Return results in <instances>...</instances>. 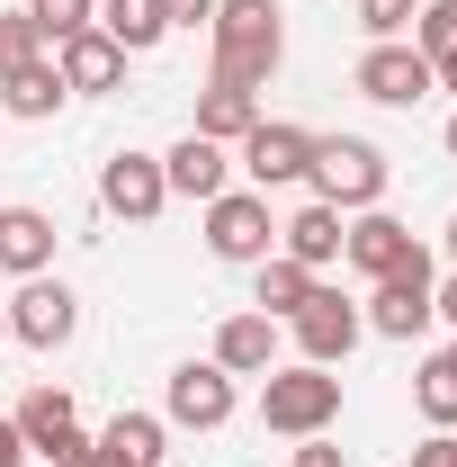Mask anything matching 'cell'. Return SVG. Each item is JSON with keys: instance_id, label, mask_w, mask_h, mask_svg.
I'll return each instance as SVG.
<instances>
[{"instance_id": "obj_31", "label": "cell", "mask_w": 457, "mask_h": 467, "mask_svg": "<svg viewBox=\"0 0 457 467\" xmlns=\"http://www.w3.org/2000/svg\"><path fill=\"white\" fill-rule=\"evenodd\" d=\"M171 27H216V0H162Z\"/></svg>"}, {"instance_id": "obj_34", "label": "cell", "mask_w": 457, "mask_h": 467, "mask_svg": "<svg viewBox=\"0 0 457 467\" xmlns=\"http://www.w3.org/2000/svg\"><path fill=\"white\" fill-rule=\"evenodd\" d=\"M55 467H117V459H108V450H99V441H81V450H63Z\"/></svg>"}, {"instance_id": "obj_8", "label": "cell", "mask_w": 457, "mask_h": 467, "mask_svg": "<svg viewBox=\"0 0 457 467\" xmlns=\"http://www.w3.org/2000/svg\"><path fill=\"white\" fill-rule=\"evenodd\" d=\"M233 405H242V387H233L216 359H179L171 387H162V422L171 431H225Z\"/></svg>"}, {"instance_id": "obj_36", "label": "cell", "mask_w": 457, "mask_h": 467, "mask_svg": "<svg viewBox=\"0 0 457 467\" xmlns=\"http://www.w3.org/2000/svg\"><path fill=\"white\" fill-rule=\"evenodd\" d=\"M449 261H457V216H449Z\"/></svg>"}, {"instance_id": "obj_19", "label": "cell", "mask_w": 457, "mask_h": 467, "mask_svg": "<svg viewBox=\"0 0 457 467\" xmlns=\"http://www.w3.org/2000/svg\"><path fill=\"white\" fill-rule=\"evenodd\" d=\"M314 288H323V279H314L305 261H287V252H269V261H251V306H260L269 324H287V315H296V306H305Z\"/></svg>"}, {"instance_id": "obj_18", "label": "cell", "mask_w": 457, "mask_h": 467, "mask_svg": "<svg viewBox=\"0 0 457 467\" xmlns=\"http://www.w3.org/2000/svg\"><path fill=\"white\" fill-rule=\"evenodd\" d=\"M162 180H171V198H225L233 189V162H225V144H207V135H179L171 153H162Z\"/></svg>"}, {"instance_id": "obj_37", "label": "cell", "mask_w": 457, "mask_h": 467, "mask_svg": "<svg viewBox=\"0 0 457 467\" xmlns=\"http://www.w3.org/2000/svg\"><path fill=\"white\" fill-rule=\"evenodd\" d=\"M449 153H457V117H449Z\"/></svg>"}, {"instance_id": "obj_4", "label": "cell", "mask_w": 457, "mask_h": 467, "mask_svg": "<svg viewBox=\"0 0 457 467\" xmlns=\"http://www.w3.org/2000/svg\"><path fill=\"white\" fill-rule=\"evenodd\" d=\"M431 288H440V270H431V252L412 243V261L386 270V279H368V333H386V342H412V333H431L440 315H431Z\"/></svg>"}, {"instance_id": "obj_38", "label": "cell", "mask_w": 457, "mask_h": 467, "mask_svg": "<svg viewBox=\"0 0 457 467\" xmlns=\"http://www.w3.org/2000/svg\"><path fill=\"white\" fill-rule=\"evenodd\" d=\"M0 342H9V315H0Z\"/></svg>"}, {"instance_id": "obj_24", "label": "cell", "mask_w": 457, "mask_h": 467, "mask_svg": "<svg viewBox=\"0 0 457 467\" xmlns=\"http://www.w3.org/2000/svg\"><path fill=\"white\" fill-rule=\"evenodd\" d=\"M412 405H421L431 431H457V359L449 350H431V359L412 368Z\"/></svg>"}, {"instance_id": "obj_2", "label": "cell", "mask_w": 457, "mask_h": 467, "mask_svg": "<svg viewBox=\"0 0 457 467\" xmlns=\"http://www.w3.org/2000/svg\"><path fill=\"white\" fill-rule=\"evenodd\" d=\"M341 422V378L332 368H314V359H296V368H269L260 378V431H279V441H314V431H332Z\"/></svg>"}, {"instance_id": "obj_22", "label": "cell", "mask_w": 457, "mask_h": 467, "mask_svg": "<svg viewBox=\"0 0 457 467\" xmlns=\"http://www.w3.org/2000/svg\"><path fill=\"white\" fill-rule=\"evenodd\" d=\"M99 450H108L117 467H162V450H171V422H162V413H117L108 431H99Z\"/></svg>"}, {"instance_id": "obj_9", "label": "cell", "mask_w": 457, "mask_h": 467, "mask_svg": "<svg viewBox=\"0 0 457 467\" xmlns=\"http://www.w3.org/2000/svg\"><path fill=\"white\" fill-rule=\"evenodd\" d=\"M99 207H108L117 225H153L162 207H171V180H162V153H108L99 162Z\"/></svg>"}, {"instance_id": "obj_12", "label": "cell", "mask_w": 457, "mask_h": 467, "mask_svg": "<svg viewBox=\"0 0 457 467\" xmlns=\"http://www.w3.org/2000/svg\"><path fill=\"white\" fill-rule=\"evenodd\" d=\"M9 422H18V441H27V459H46V467H55L63 450H81V441H90V431H81V405H72L63 387H27Z\"/></svg>"}, {"instance_id": "obj_15", "label": "cell", "mask_w": 457, "mask_h": 467, "mask_svg": "<svg viewBox=\"0 0 457 467\" xmlns=\"http://www.w3.org/2000/svg\"><path fill=\"white\" fill-rule=\"evenodd\" d=\"M55 72H63V90L108 99L117 81H126V46H108L99 27H81V36H63V46H55Z\"/></svg>"}, {"instance_id": "obj_7", "label": "cell", "mask_w": 457, "mask_h": 467, "mask_svg": "<svg viewBox=\"0 0 457 467\" xmlns=\"http://www.w3.org/2000/svg\"><path fill=\"white\" fill-rule=\"evenodd\" d=\"M207 252L216 261H269L279 252V216H269V198L260 189H225V198H207Z\"/></svg>"}, {"instance_id": "obj_20", "label": "cell", "mask_w": 457, "mask_h": 467, "mask_svg": "<svg viewBox=\"0 0 457 467\" xmlns=\"http://www.w3.org/2000/svg\"><path fill=\"white\" fill-rule=\"evenodd\" d=\"M251 126H260V90H225V81L198 90V126H188V135H207V144H242Z\"/></svg>"}, {"instance_id": "obj_5", "label": "cell", "mask_w": 457, "mask_h": 467, "mask_svg": "<svg viewBox=\"0 0 457 467\" xmlns=\"http://www.w3.org/2000/svg\"><path fill=\"white\" fill-rule=\"evenodd\" d=\"M287 333H296V359H314V368H341L350 350L368 342V315H359V296L314 288L296 315H287Z\"/></svg>"}, {"instance_id": "obj_3", "label": "cell", "mask_w": 457, "mask_h": 467, "mask_svg": "<svg viewBox=\"0 0 457 467\" xmlns=\"http://www.w3.org/2000/svg\"><path fill=\"white\" fill-rule=\"evenodd\" d=\"M314 198L323 207H341V216H359V207H386V180H395V162L368 144V135H314Z\"/></svg>"}, {"instance_id": "obj_27", "label": "cell", "mask_w": 457, "mask_h": 467, "mask_svg": "<svg viewBox=\"0 0 457 467\" xmlns=\"http://www.w3.org/2000/svg\"><path fill=\"white\" fill-rule=\"evenodd\" d=\"M412 46L440 63V55H457V0H421L412 9Z\"/></svg>"}, {"instance_id": "obj_30", "label": "cell", "mask_w": 457, "mask_h": 467, "mask_svg": "<svg viewBox=\"0 0 457 467\" xmlns=\"http://www.w3.org/2000/svg\"><path fill=\"white\" fill-rule=\"evenodd\" d=\"M412 467H457V431H421V450H412Z\"/></svg>"}, {"instance_id": "obj_23", "label": "cell", "mask_w": 457, "mask_h": 467, "mask_svg": "<svg viewBox=\"0 0 457 467\" xmlns=\"http://www.w3.org/2000/svg\"><path fill=\"white\" fill-rule=\"evenodd\" d=\"M72 90H63V72H55V55L46 63H27V72H0V117H55Z\"/></svg>"}, {"instance_id": "obj_17", "label": "cell", "mask_w": 457, "mask_h": 467, "mask_svg": "<svg viewBox=\"0 0 457 467\" xmlns=\"http://www.w3.org/2000/svg\"><path fill=\"white\" fill-rule=\"evenodd\" d=\"M0 270L9 279H46L55 270V216L46 207H0Z\"/></svg>"}, {"instance_id": "obj_29", "label": "cell", "mask_w": 457, "mask_h": 467, "mask_svg": "<svg viewBox=\"0 0 457 467\" xmlns=\"http://www.w3.org/2000/svg\"><path fill=\"white\" fill-rule=\"evenodd\" d=\"M296 467H350V459H341L332 431H314V441H296Z\"/></svg>"}, {"instance_id": "obj_28", "label": "cell", "mask_w": 457, "mask_h": 467, "mask_svg": "<svg viewBox=\"0 0 457 467\" xmlns=\"http://www.w3.org/2000/svg\"><path fill=\"white\" fill-rule=\"evenodd\" d=\"M412 9H421V0H359V27H368V46L412 36Z\"/></svg>"}, {"instance_id": "obj_26", "label": "cell", "mask_w": 457, "mask_h": 467, "mask_svg": "<svg viewBox=\"0 0 457 467\" xmlns=\"http://www.w3.org/2000/svg\"><path fill=\"white\" fill-rule=\"evenodd\" d=\"M27 18H36L46 46H63V36H81V27L99 18V0H27Z\"/></svg>"}, {"instance_id": "obj_13", "label": "cell", "mask_w": 457, "mask_h": 467, "mask_svg": "<svg viewBox=\"0 0 457 467\" xmlns=\"http://www.w3.org/2000/svg\"><path fill=\"white\" fill-rule=\"evenodd\" d=\"M225 378H269L279 368V324L260 315V306H242V315H225L216 324V350H207Z\"/></svg>"}, {"instance_id": "obj_25", "label": "cell", "mask_w": 457, "mask_h": 467, "mask_svg": "<svg viewBox=\"0 0 457 467\" xmlns=\"http://www.w3.org/2000/svg\"><path fill=\"white\" fill-rule=\"evenodd\" d=\"M55 46L36 36V18L27 9H0V72H27V63H46Z\"/></svg>"}, {"instance_id": "obj_33", "label": "cell", "mask_w": 457, "mask_h": 467, "mask_svg": "<svg viewBox=\"0 0 457 467\" xmlns=\"http://www.w3.org/2000/svg\"><path fill=\"white\" fill-rule=\"evenodd\" d=\"M0 467H27V441H18V422L0 413Z\"/></svg>"}, {"instance_id": "obj_35", "label": "cell", "mask_w": 457, "mask_h": 467, "mask_svg": "<svg viewBox=\"0 0 457 467\" xmlns=\"http://www.w3.org/2000/svg\"><path fill=\"white\" fill-rule=\"evenodd\" d=\"M431 72H440V90H449V99H457V55H440V63H431Z\"/></svg>"}, {"instance_id": "obj_14", "label": "cell", "mask_w": 457, "mask_h": 467, "mask_svg": "<svg viewBox=\"0 0 457 467\" xmlns=\"http://www.w3.org/2000/svg\"><path fill=\"white\" fill-rule=\"evenodd\" d=\"M341 261L359 270V279H386V270H403V261H412V225H395L386 207H359V216H350V234H341Z\"/></svg>"}, {"instance_id": "obj_32", "label": "cell", "mask_w": 457, "mask_h": 467, "mask_svg": "<svg viewBox=\"0 0 457 467\" xmlns=\"http://www.w3.org/2000/svg\"><path fill=\"white\" fill-rule=\"evenodd\" d=\"M431 315H440V324H449V333H457V270H449V279H440V288H431Z\"/></svg>"}, {"instance_id": "obj_21", "label": "cell", "mask_w": 457, "mask_h": 467, "mask_svg": "<svg viewBox=\"0 0 457 467\" xmlns=\"http://www.w3.org/2000/svg\"><path fill=\"white\" fill-rule=\"evenodd\" d=\"M108 46H126V55H153L162 36H171V18H162V0H99V18H90Z\"/></svg>"}, {"instance_id": "obj_39", "label": "cell", "mask_w": 457, "mask_h": 467, "mask_svg": "<svg viewBox=\"0 0 457 467\" xmlns=\"http://www.w3.org/2000/svg\"><path fill=\"white\" fill-rule=\"evenodd\" d=\"M449 359H457V342H449Z\"/></svg>"}, {"instance_id": "obj_11", "label": "cell", "mask_w": 457, "mask_h": 467, "mask_svg": "<svg viewBox=\"0 0 457 467\" xmlns=\"http://www.w3.org/2000/svg\"><path fill=\"white\" fill-rule=\"evenodd\" d=\"M0 315H9V342H27V350H63L81 333V296L63 288V279H18V296Z\"/></svg>"}, {"instance_id": "obj_1", "label": "cell", "mask_w": 457, "mask_h": 467, "mask_svg": "<svg viewBox=\"0 0 457 467\" xmlns=\"http://www.w3.org/2000/svg\"><path fill=\"white\" fill-rule=\"evenodd\" d=\"M207 81H225V90H260L269 72L287 63V18L279 0H216V27H207Z\"/></svg>"}, {"instance_id": "obj_6", "label": "cell", "mask_w": 457, "mask_h": 467, "mask_svg": "<svg viewBox=\"0 0 457 467\" xmlns=\"http://www.w3.org/2000/svg\"><path fill=\"white\" fill-rule=\"evenodd\" d=\"M350 81H359V99H377V109H421V99L440 90V72H431V55H421L412 36H386V46H368Z\"/></svg>"}, {"instance_id": "obj_16", "label": "cell", "mask_w": 457, "mask_h": 467, "mask_svg": "<svg viewBox=\"0 0 457 467\" xmlns=\"http://www.w3.org/2000/svg\"><path fill=\"white\" fill-rule=\"evenodd\" d=\"M341 234H350V216H341V207H323V198H305V207H296V216L279 225V252H287V261H305V270L323 279V270L341 261Z\"/></svg>"}, {"instance_id": "obj_10", "label": "cell", "mask_w": 457, "mask_h": 467, "mask_svg": "<svg viewBox=\"0 0 457 467\" xmlns=\"http://www.w3.org/2000/svg\"><path fill=\"white\" fill-rule=\"evenodd\" d=\"M314 171V126H287V117H260L251 135H242V180L269 198V189H296V180Z\"/></svg>"}]
</instances>
